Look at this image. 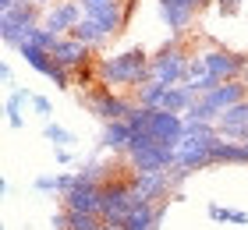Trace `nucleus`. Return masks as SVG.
Instances as JSON below:
<instances>
[{
    "label": "nucleus",
    "instance_id": "7",
    "mask_svg": "<svg viewBox=\"0 0 248 230\" xmlns=\"http://www.w3.org/2000/svg\"><path fill=\"white\" fill-rule=\"evenodd\" d=\"M213 0H160V18L170 36H185L195 25V15L206 11Z\"/></svg>",
    "mask_w": 248,
    "mask_h": 230
},
{
    "label": "nucleus",
    "instance_id": "37",
    "mask_svg": "<svg viewBox=\"0 0 248 230\" xmlns=\"http://www.w3.org/2000/svg\"><path fill=\"white\" fill-rule=\"evenodd\" d=\"M99 230H124L121 223H110V220H103V227H99Z\"/></svg>",
    "mask_w": 248,
    "mask_h": 230
},
{
    "label": "nucleus",
    "instance_id": "23",
    "mask_svg": "<svg viewBox=\"0 0 248 230\" xmlns=\"http://www.w3.org/2000/svg\"><path fill=\"white\" fill-rule=\"evenodd\" d=\"M209 220H220V223H238V227H245L248 223V213L245 209H227V205H217V202H209Z\"/></svg>",
    "mask_w": 248,
    "mask_h": 230
},
{
    "label": "nucleus",
    "instance_id": "16",
    "mask_svg": "<svg viewBox=\"0 0 248 230\" xmlns=\"http://www.w3.org/2000/svg\"><path fill=\"white\" fill-rule=\"evenodd\" d=\"M170 202V199H167ZM167 202H135V209L124 216V230H160V220L167 213Z\"/></svg>",
    "mask_w": 248,
    "mask_h": 230
},
{
    "label": "nucleus",
    "instance_id": "33",
    "mask_svg": "<svg viewBox=\"0 0 248 230\" xmlns=\"http://www.w3.org/2000/svg\"><path fill=\"white\" fill-rule=\"evenodd\" d=\"M50 227H53V230H67V209H61V213H53V220H50Z\"/></svg>",
    "mask_w": 248,
    "mask_h": 230
},
{
    "label": "nucleus",
    "instance_id": "36",
    "mask_svg": "<svg viewBox=\"0 0 248 230\" xmlns=\"http://www.w3.org/2000/svg\"><path fill=\"white\" fill-rule=\"evenodd\" d=\"M32 4H39L43 11H46V7H53V4H61V0H32Z\"/></svg>",
    "mask_w": 248,
    "mask_h": 230
},
{
    "label": "nucleus",
    "instance_id": "11",
    "mask_svg": "<svg viewBox=\"0 0 248 230\" xmlns=\"http://www.w3.org/2000/svg\"><path fill=\"white\" fill-rule=\"evenodd\" d=\"M149 131L156 142L163 145H177L185 138V113H174V110H153L149 113Z\"/></svg>",
    "mask_w": 248,
    "mask_h": 230
},
{
    "label": "nucleus",
    "instance_id": "34",
    "mask_svg": "<svg viewBox=\"0 0 248 230\" xmlns=\"http://www.w3.org/2000/svg\"><path fill=\"white\" fill-rule=\"evenodd\" d=\"M0 78H4V82L11 85V78H15V71H11V64L4 61V64H0Z\"/></svg>",
    "mask_w": 248,
    "mask_h": 230
},
{
    "label": "nucleus",
    "instance_id": "8",
    "mask_svg": "<svg viewBox=\"0 0 248 230\" xmlns=\"http://www.w3.org/2000/svg\"><path fill=\"white\" fill-rule=\"evenodd\" d=\"M85 107L93 110L103 124H110V121H128V113L135 110V103L124 99V96H117V92H110V85H99L93 96L85 99Z\"/></svg>",
    "mask_w": 248,
    "mask_h": 230
},
{
    "label": "nucleus",
    "instance_id": "30",
    "mask_svg": "<svg viewBox=\"0 0 248 230\" xmlns=\"http://www.w3.org/2000/svg\"><path fill=\"white\" fill-rule=\"evenodd\" d=\"M75 181H78V174H57V191L64 195V191H71L75 188Z\"/></svg>",
    "mask_w": 248,
    "mask_h": 230
},
{
    "label": "nucleus",
    "instance_id": "35",
    "mask_svg": "<svg viewBox=\"0 0 248 230\" xmlns=\"http://www.w3.org/2000/svg\"><path fill=\"white\" fill-rule=\"evenodd\" d=\"M21 0H0V11H11V7H18Z\"/></svg>",
    "mask_w": 248,
    "mask_h": 230
},
{
    "label": "nucleus",
    "instance_id": "19",
    "mask_svg": "<svg viewBox=\"0 0 248 230\" xmlns=\"http://www.w3.org/2000/svg\"><path fill=\"white\" fill-rule=\"evenodd\" d=\"M18 53L25 57V64L32 67V71H39V75H46V78H50L53 67H57L53 53H50V50H43V46H36V43H21V46H18Z\"/></svg>",
    "mask_w": 248,
    "mask_h": 230
},
{
    "label": "nucleus",
    "instance_id": "20",
    "mask_svg": "<svg viewBox=\"0 0 248 230\" xmlns=\"http://www.w3.org/2000/svg\"><path fill=\"white\" fill-rule=\"evenodd\" d=\"M32 103V92L29 89H15L7 96V103H4V113H7V124L11 128H25V117H21V110H25Z\"/></svg>",
    "mask_w": 248,
    "mask_h": 230
},
{
    "label": "nucleus",
    "instance_id": "27",
    "mask_svg": "<svg viewBox=\"0 0 248 230\" xmlns=\"http://www.w3.org/2000/svg\"><path fill=\"white\" fill-rule=\"evenodd\" d=\"M50 82L57 85V89H71V71L57 64V67H53V71H50Z\"/></svg>",
    "mask_w": 248,
    "mask_h": 230
},
{
    "label": "nucleus",
    "instance_id": "31",
    "mask_svg": "<svg viewBox=\"0 0 248 230\" xmlns=\"http://www.w3.org/2000/svg\"><path fill=\"white\" fill-rule=\"evenodd\" d=\"M241 4H245V0H217V7L223 11V15H238Z\"/></svg>",
    "mask_w": 248,
    "mask_h": 230
},
{
    "label": "nucleus",
    "instance_id": "3",
    "mask_svg": "<svg viewBox=\"0 0 248 230\" xmlns=\"http://www.w3.org/2000/svg\"><path fill=\"white\" fill-rule=\"evenodd\" d=\"M188 64H191V57H188L185 46H181V36H170L160 50L149 57V71H153L156 82H163V85H181V82H188Z\"/></svg>",
    "mask_w": 248,
    "mask_h": 230
},
{
    "label": "nucleus",
    "instance_id": "21",
    "mask_svg": "<svg viewBox=\"0 0 248 230\" xmlns=\"http://www.w3.org/2000/svg\"><path fill=\"white\" fill-rule=\"evenodd\" d=\"M67 36H75V39H82L85 46H93V50H99V46H103L110 36H107V32L103 29H99L96 25V21L93 18H82V21H78V25L71 29V32H67Z\"/></svg>",
    "mask_w": 248,
    "mask_h": 230
},
{
    "label": "nucleus",
    "instance_id": "6",
    "mask_svg": "<svg viewBox=\"0 0 248 230\" xmlns=\"http://www.w3.org/2000/svg\"><path fill=\"white\" fill-rule=\"evenodd\" d=\"M135 209V191L131 181H121L117 174L103 184V205H99V216L110 223H124V216Z\"/></svg>",
    "mask_w": 248,
    "mask_h": 230
},
{
    "label": "nucleus",
    "instance_id": "22",
    "mask_svg": "<svg viewBox=\"0 0 248 230\" xmlns=\"http://www.w3.org/2000/svg\"><path fill=\"white\" fill-rule=\"evenodd\" d=\"M167 89L163 82H156V78H149L145 85H139L135 92H139V107H153V110H163V99H167Z\"/></svg>",
    "mask_w": 248,
    "mask_h": 230
},
{
    "label": "nucleus",
    "instance_id": "29",
    "mask_svg": "<svg viewBox=\"0 0 248 230\" xmlns=\"http://www.w3.org/2000/svg\"><path fill=\"white\" fill-rule=\"evenodd\" d=\"M32 110H36L39 117L50 121V99H46V96H32Z\"/></svg>",
    "mask_w": 248,
    "mask_h": 230
},
{
    "label": "nucleus",
    "instance_id": "39",
    "mask_svg": "<svg viewBox=\"0 0 248 230\" xmlns=\"http://www.w3.org/2000/svg\"><path fill=\"white\" fill-rule=\"evenodd\" d=\"M245 145H248V142H245Z\"/></svg>",
    "mask_w": 248,
    "mask_h": 230
},
{
    "label": "nucleus",
    "instance_id": "28",
    "mask_svg": "<svg viewBox=\"0 0 248 230\" xmlns=\"http://www.w3.org/2000/svg\"><path fill=\"white\" fill-rule=\"evenodd\" d=\"M36 191H43V195L57 191V174H39L36 177Z\"/></svg>",
    "mask_w": 248,
    "mask_h": 230
},
{
    "label": "nucleus",
    "instance_id": "18",
    "mask_svg": "<svg viewBox=\"0 0 248 230\" xmlns=\"http://www.w3.org/2000/svg\"><path fill=\"white\" fill-rule=\"evenodd\" d=\"M220 163H248V145L220 135L217 145H213V167H220Z\"/></svg>",
    "mask_w": 248,
    "mask_h": 230
},
{
    "label": "nucleus",
    "instance_id": "9",
    "mask_svg": "<svg viewBox=\"0 0 248 230\" xmlns=\"http://www.w3.org/2000/svg\"><path fill=\"white\" fill-rule=\"evenodd\" d=\"M85 18H93L110 39L124 29V0H78Z\"/></svg>",
    "mask_w": 248,
    "mask_h": 230
},
{
    "label": "nucleus",
    "instance_id": "12",
    "mask_svg": "<svg viewBox=\"0 0 248 230\" xmlns=\"http://www.w3.org/2000/svg\"><path fill=\"white\" fill-rule=\"evenodd\" d=\"M61 202H64V209H71V213H99V205H103V184L75 181V188L64 191Z\"/></svg>",
    "mask_w": 248,
    "mask_h": 230
},
{
    "label": "nucleus",
    "instance_id": "10",
    "mask_svg": "<svg viewBox=\"0 0 248 230\" xmlns=\"http://www.w3.org/2000/svg\"><path fill=\"white\" fill-rule=\"evenodd\" d=\"M131 191H135V202H167L170 195H177L174 181H170V170L167 174H135Z\"/></svg>",
    "mask_w": 248,
    "mask_h": 230
},
{
    "label": "nucleus",
    "instance_id": "17",
    "mask_svg": "<svg viewBox=\"0 0 248 230\" xmlns=\"http://www.w3.org/2000/svg\"><path fill=\"white\" fill-rule=\"evenodd\" d=\"M131 124L128 121H110L107 128H103V138H99V145L110 149V153H128V145H131Z\"/></svg>",
    "mask_w": 248,
    "mask_h": 230
},
{
    "label": "nucleus",
    "instance_id": "24",
    "mask_svg": "<svg viewBox=\"0 0 248 230\" xmlns=\"http://www.w3.org/2000/svg\"><path fill=\"white\" fill-rule=\"evenodd\" d=\"M103 216L99 213H71L67 209V230H99Z\"/></svg>",
    "mask_w": 248,
    "mask_h": 230
},
{
    "label": "nucleus",
    "instance_id": "4",
    "mask_svg": "<svg viewBox=\"0 0 248 230\" xmlns=\"http://www.w3.org/2000/svg\"><path fill=\"white\" fill-rule=\"evenodd\" d=\"M39 15H43V7H39V4H32V0H21L18 7L0 11V39H4L7 46H21V43H29V39H32V32L43 25Z\"/></svg>",
    "mask_w": 248,
    "mask_h": 230
},
{
    "label": "nucleus",
    "instance_id": "15",
    "mask_svg": "<svg viewBox=\"0 0 248 230\" xmlns=\"http://www.w3.org/2000/svg\"><path fill=\"white\" fill-rule=\"evenodd\" d=\"M53 61H57L61 67H67V71H78V67L93 64V46H85L75 36H61L57 50H53Z\"/></svg>",
    "mask_w": 248,
    "mask_h": 230
},
{
    "label": "nucleus",
    "instance_id": "14",
    "mask_svg": "<svg viewBox=\"0 0 248 230\" xmlns=\"http://www.w3.org/2000/svg\"><path fill=\"white\" fill-rule=\"evenodd\" d=\"M217 131H220L223 138H231V142H248V96H245L241 103H234L231 110L220 113Z\"/></svg>",
    "mask_w": 248,
    "mask_h": 230
},
{
    "label": "nucleus",
    "instance_id": "32",
    "mask_svg": "<svg viewBox=\"0 0 248 230\" xmlns=\"http://www.w3.org/2000/svg\"><path fill=\"white\" fill-rule=\"evenodd\" d=\"M53 156H57V163H61V167L75 163V153H71V149H53Z\"/></svg>",
    "mask_w": 248,
    "mask_h": 230
},
{
    "label": "nucleus",
    "instance_id": "5",
    "mask_svg": "<svg viewBox=\"0 0 248 230\" xmlns=\"http://www.w3.org/2000/svg\"><path fill=\"white\" fill-rule=\"evenodd\" d=\"M202 61H206V71L220 82H234V78H245L248 71V53H238V50H227V46H206L202 50Z\"/></svg>",
    "mask_w": 248,
    "mask_h": 230
},
{
    "label": "nucleus",
    "instance_id": "26",
    "mask_svg": "<svg viewBox=\"0 0 248 230\" xmlns=\"http://www.w3.org/2000/svg\"><path fill=\"white\" fill-rule=\"evenodd\" d=\"M29 43H36V46H43V50H57V43H61V36H57V32H53V29H46V25H39L36 32H32V39Z\"/></svg>",
    "mask_w": 248,
    "mask_h": 230
},
{
    "label": "nucleus",
    "instance_id": "13",
    "mask_svg": "<svg viewBox=\"0 0 248 230\" xmlns=\"http://www.w3.org/2000/svg\"><path fill=\"white\" fill-rule=\"evenodd\" d=\"M82 18H85V11H82L78 0H61V4H53V7L43 11V25L53 29L57 36H67V32H71Z\"/></svg>",
    "mask_w": 248,
    "mask_h": 230
},
{
    "label": "nucleus",
    "instance_id": "25",
    "mask_svg": "<svg viewBox=\"0 0 248 230\" xmlns=\"http://www.w3.org/2000/svg\"><path fill=\"white\" fill-rule=\"evenodd\" d=\"M43 135H46V142L53 145V149H67L75 142V135L67 131V128H61V124H53V121H46V128H43Z\"/></svg>",
    "mask_w": 248,
    "mask_h": 230
},
{
    "label": "nucleus",
    "instance_id": "38",
    "mask_svg": "<svg viewBox=\"0 0 248 230\" xmlns=\"http://www.w3.org/2000/svg\"><path fill=\"white\" fill-rule=\"evenodd\" d=\"M245 82H248V71H245Z\"/></svg>",
    "mask_w": 248,
    "mask_h": 230
},
{
    "label": "nucleus",
    "instance_id": "2",
    "mask_svg": "<svg viewBox=\"0 0 248 230\" xmlns=\"http://www.w3.org/2000/svg\"><path fill=\"white\" fill-rule=\"evenodd\" d=\"M217 124H206V121H185V138L177 142V167L185 170H206L213 167V145H217Z\"/></svg>",
    "mask_w": 248,
    "mask_h": 230
},
{
    "label": "nucleus",
    "instance_id": "1",
    "mask_svg": "<svg viewBox=\"0 0 248 230\" xmlns=\"http://www.w3.org/2000/svg\"><path fill=\"white\" fill-rule=\"evenodd\" d=\"M149 57L142 46H135V50H124V53H114V57H103V61L96 64L99 71V85H128V89H139L153 78L149 71Z\"/></svg>",
    "mask_w": 248,
    "mask_h": 230
}]
</instances>
